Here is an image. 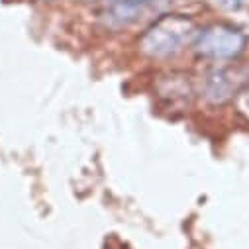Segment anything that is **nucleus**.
Instances as JSON below:
<instances>
[{
    "label": "nucleus",
    "mask_w": 249,
    "mask_h": 249,
    "mask_svg": "<svg viewBox=\"0 0 249 249\" xmlns=\"http://www.w3.org/2000/svg\"><path fill=\"white\" fill-rule=\"evenodd\" d=\"M193 45L202 59L230 61L243 53L247 36L230 24H212L196 34Z\"/></svg>",
    "instance_id": "2"
},
{
    "label": "nucleus",
    "mask_w": 249,
    "mask_h": 249,
    "mask_svg": "<svg viewBox=\"0 0 249 249\" xmlns=\"http://www.w3.org/2000/svg\"><path fill=\"white\" fill-rule=\"evenodd\" d=\"M235 108L249 122V83L235 94Z\"/></svg>",
    "instance_id": "5"
},
{
    "label": "nucleus",
    "mask_w": 249,
    "mask_h": 249,
    "mask_svg": "<svg viewBox=\"0 0 249 249\" xmlns=\"http://www.w3.org/2000/svg\"><path fill=\"white\" fill-rule=\"evenodd\" d=\"M220 4L228 10H239L243 6V0H220Z\"/></svg>",
    "instance_id": "6"
},
{
    "label": "nucleus",
    "mask_w": 249,
    "mask_h": 249,
    "mask_svg": "<svg viewBox=\"0 0 249 249\" xmlns=\"http://www.w3.org/2000/svg\"><path fill=\"white\" fill-rule=\"evenodd\" d=\"M196 34V26L191 18L165 14L145 30L140 39V49L149 57L167 59L180 53L189 43H195Z\"/></svg>",
    "instance_id": "1"
},
{
    "label": "nucleus",
    "mask_w": 249,
    "mask_h": 249,
    "mask_svg": "<svg viewBox=\"0 0 249 249\" xmlns=\"http://www.w3.org/2000/svg\"><path fill=\"white\" fill-rule=\"evenodd\" d=\"M110 4V18H118L122 24H128L132 20H136V12L155 0H106Z\"/></svg>",
    "instance_id": "4"
},
{
    "label": "nucleus",
    "mask_w": 249,
    "mask_h": 249,
    "mask_svg": "<svg viewBox=\"0 0 249 249\" xmlns=\"http://www.w3.org/2000/svg\"><path fill=\"white\" fill-rule=\"evenodd\" d=\"M243 77L233 69H220L214 71L204 87V96L212 104H222L230 100L233 94H237L243 87Z\"/></svg>",
    "instance_id": "3"
}]
</instances>
